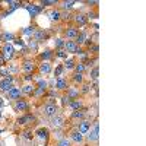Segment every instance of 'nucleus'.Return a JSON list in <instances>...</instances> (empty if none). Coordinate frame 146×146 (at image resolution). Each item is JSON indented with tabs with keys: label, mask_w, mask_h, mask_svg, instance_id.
<instances>
[{
	"label": "nucleus",
	"mask_w": 146,
	"mask_h": 146,
	"mask_svg": "<svg viewBox=\"0 0 146 146\" xmlns=\"http://www.w3.org/2000/svg\"><path fill=\"white\" fill-rule=\"evenodd\" d=\"M64 47H66V50L69 51V53H80V50L78 48V45H76V42H73V41H67V42H64Z\"/></svg>",
	"instance_id": "obj_1"
},
{
	"label": "nucleus",
	"mask_w": 146,
	"mask_h": 146,
	"mask_svg": "<svg viewBox=\"0 0 146 146\" xmlns=\"http://www.w3.org/2000/svg\"><path fill=\"white\" fill-rule=\"evenodd\" d=\"M44 113H45V116H54L56 113H57V105L56 104H47L45 107H44Z\"/></svg>",
	"instance_id": "obj_2"
},
{
	"label": "nucleus",
	"mask_w": 146,
	"mask_h": 146,
	"mask_svg": "<svg viewBox=\"0 0 146 146\" xmlns=\"http://www.w3.org/2000/svg\"><path fill=\"white\" fill-rule=\"evenodd\" d=\"M12 80H13V79L9 76L6 80L0 82V89H1V91H7V92H9V91L12 89Z\"/></svg>",
	"instance_id": "obj_3"
},
{
	"label": "nucleus",
	"mask_w": 146,
	"mask_h": 146,
	"mask_svg": "<svg viewBox=\"0 0 146 146\" xmlns=\"http://www.w3.org/2000/svg\"><path fill=\"white\" fill-rule=\"evenodd\" d=\"M26 7V10L32 15V16H37L39 12H41V6H35V4H26L25 6Z\"/></svg>",
	"instance_id": "obj_4"
},
{
	"label": "nucleus",
	"mask_w": 146,
	"mask_h": 146,
	"mask_svg": "<svg viewBox=\"0 0 146 146\" xmlns=\"http://www.w3.org/2000/svg\"><path fill=\"white\" fill-rule=\"evenodd\" d=\"M34 120H35V117L31 116V114H28V116L20 117V118L18 120V123H19V124H29V123H34Z\"/></svg>",
	"instance_id": "obj_5"
},
{
	"label": "nucleus",
	"mask_w": 146,
	"mask_h": 146,
	"mask_svg": "<svg viewBox=\"0 0 146 146\" xmlns=\"http://www.w3.org/2000/svg\"><path fill=\"white\" fill-rule=\"evenodd\" d=\"M20 92H22V91H20L19 88H12V89L7 92V95H9V98H10V99H16V98H19V97H20Z\"/></svg>",
	"instance_id": "obj_6"
},
{
	"label": "nucleus",
	"mask_w": 146,
	"mask_h": 146,
	"mask_svg": "<svg viewBox=\"0 0 146 146\" xmlns=\"http://www.w3.org/2000/svg\"><path fill=\"white\" fill-rule=\"evenodd\" d=\"M3 53H4V56H3L4 60H6V58H12V57H13V47L7 44V45L3 48Z\"/></svg>",
	"instance_id": "obj_7"
},
{
	"label": "nucleus",
	"mask_w": 146,
	"mask_h": 146,
	"mask_svg": "<svg viewBox=\"0 0 146 146\" xmlns=\"http://www.w3.org/2000/svg\"><path fill=\"white\" fill-rule=\"evenodd\" d=\"M63 123H64V118H63L61 116H58V117H56V118L51 120V126H53V127H61Z\"/></svg>",
	"instance_id": "obj_8"
},
{
	"label": "nucleus",
	"mask_w": 146,
	"mask_h": 146,
	"mask_svg": "<svg viewBox=\"0 0 146 146\" xmlns=\"http://www.w3.org/2000/svg\"><path fill=\"white\" fill-rule=\"evenodd\" d=\"M15 108H16L18 111H25V110H28V104H26L25 101H18V102L15 104Z\"/></svg>",
	"instance_id": "obj_9"
},
{
	"label": "nucleus",
	"mask_w": 146,
	"mask_h": 146,
	"mask_svg": "<svg viewBox=\"0 0 146 146\" xmlns=\"http://www.w3.org/2000/svg\"><path fill=\"white\" fill-rule=\"evenodd\" d=\"M88 137H89V140H98V123H95V129L91 132V135Z\"/></svg>",
	"instance_id": "obj_10"
},
{
	"label": "nucleus",
	"mask_w": 146,
	"mask_h": 146,
	"mask_svg": "<svg viewBox=\"0 0 146 146\" xmlns=\"http://www.w3.org/2000/svg\"><path fill=\"white\" fill-rule=\"evenodd\" d=\"M88 130H89V123H88V121H82V123H80V127H79V133L83 135V133H86Z\"/></svg>",
	"instance_id": "obj_11"
},
{
	"label": "nucleus",
	"mask_w": 146,
	"mask_h": 146,
	"mask_svg": "<svg viewBox=\"0 0 146 146\" xmlns=\"http://www.w3.org/2000/svg\"><path fill=\"white\" fill-rule=\"evenodd\" d=\"M58 89H66L67 88V83H66V80L64 79H61V78H58L57 79V85H56Z\"/></svg>",
	"instance_id": "obj_12"
},
{
	"label": "nucleus",
	"mask_w": 146,
	"mask_h": 146,
	"mask_svg": "<svg viewBox=\"0 0 146 146\" xmlns=\"http://www.w3.org/2000/svg\"><path fill=\"white\" fill-rule=\"evenodd\" d=\"M66 35H67V38H73V37L78 35V29H75V28H69V29L66 31Z\"/></svg>",
	"instance_id": "obj_13"
},
{
	"label": "nucleus",
	"mask_w": 146,
	"mask_h": 146,
	"mask_svg": "<svg viewBox=\"0 0 146 146\" xmlns=\"http://www.w3.org/2000/svg\"><path fill=\"white\" fill-rule=\"evenodd\" d=\"M50 18H51V20H58V19L61 18V15H60L58 10H54V12L50 13Z\"/></svg>",
	"instance_id": "obj_14"
},
{
	"label": "nucleus",
	"mask_w": 146,
	"mask_h": 146,
	"mask_svg": "<svg viewBox=\"0 0 146 146\" xmlns=\"http://www.w3.org/2000/svg\"><path fill=\"white\" fill-rule=\"evenodd\" d=\"M39 69H41V72H42V73H50V72H51V67H50V64H48V63H42Z\"/></svg>",
	"instance_id": "obj_15"
},
{
	"label": "nucleus",
	"mask_w": 146,
	"mask_h": 146,
	"mask_svg": "<svg viewBox=\"0 0 146 146\" xmlns=\"http://www.w3.org/2000/svg\"><path fill=\"white\" fill-rule=\"evenodd\" d=\"M72 140H75V142H80V140H82V133H79V132L72 133Z\"/></svg>",
	"instance_id": "obj_16"
},
{
	"label": "nucleus",
	"mask_w": 146,
	"mask_h": 146,
	"mask_svg": "<svg viewBox=\"0 0 146 146\" xmlns=\"http://www.w3.org/2000/svg\"><path fill=\"white\" fill-rule=\"evenodd\" d=\"M76 22L80 23V25H85L86 23V18L83 15H76Z\"/></svg>",
	"instance_id": "obj_17"
},
{
	"label": "nucleus",
	"mask_w": 146,
	"mask_h": 146,
	"mask_svg": "<svg viewBox=\"0 0 146 146\" xmlns=\"http://www.w3.org/2000/svg\"><path fill=\"white\" fill-rule=\"evenodd\" d=\"M23 69H25V72H32V69H34V64H32L31 61H26V63L23 64Z\"/></svg>",
	"instance_id": "obj_18"
},
{
	"label": "nucleus",
	"mask_w": 146,
	"mask_h": 146,
	"mask_svg": "<svg viewBox=\"0 0 146 146\" xmlns=\"http://www.w3.org/2000/svg\"><path fill=\"white\" fill-rule=\"evenodd\" d=\"M47 135H48V132H47L45 129H41V130H38V136H39L41 139H47Z\"/></svg>",
	"instance_id": "obj_19"
},
{
	"label": "nucleus",
	"mask_w": 146,
	"mask_h": 146,
	"mask_svg": "<svg viewBox=\"0 0 146 146\" xmlns=\"http://www.w3.org/2000/svg\"><path fill=\"white\" fill-rule=\"evenodd\" d=\"M44 37H45V34H44L42 31H37V32H35V38H37V41H41Z\"/></svg>",
	"instance_id": "obj_20"
},
{
	"label": "nucleus",
	"mask_w": 146,
	"mask_h": 146,
	"mask_svg": "<svg viewBox=\"0 0 146 146\" xmlns=\"http://www.w3.org/2000/svg\"><path fill=\"white\" fill-rule=\"evenodd\" d=\"M70 107H72L73 110H79V108L82 107V104H80L79 101H75V102H70Z\"/></svg>",
	"instance_id": "obj_21"
},
{
	"label": "nucleus",
	"mask_w": 146,
	"mask_h": 146,
	"mask_svg": "<svg viewBox=\"0 0 146 146\" xmlns=\"http://www.w3.org/2000/svg\"><path fill=\"white\" fill-rule=\"evenodd\" d=\"M34 32H35V31H34V28H32V26H29V28H25V31H23V34H25V35H32Z\"/></svg>",
	"instance_id": "obj_22"
},
{
	"label": "nucleus",
	"mask_w": 146,
	"mask_h": 146,
	"mask_svg": "<svg viewBox=\"0 0 146 146\" xmlns=\"http://www.w3.org/2000/svg\"><path fill=\"white\" fill-rule=\"evenodd\" d=\"M23 92H25V94H32V92H34V88H32L31 85H26V86L23 88Z\"/></svg>",
	"instance_id": "obj_23"
},
{
	"label": "nucleus",
	"mask_w": 146,
	"mask_h": 146,
	"mask_svg": "<svg viewBox=\"0 0 146 146\" xmlns=\"http://www.w3.org/2000/svg\"><path fill=\"white\" fill-rule=\"evenodd\" d=\"M73 4H75V1H72V0H70V1H64V3H63V7H64V9H70Z\"/></svg>",
	"instance_id": "obj_24"
},
{
	"label": "nucleus",
	"mask_w": 146,
	"mask_h": 146,
	"mask_svg": "<svg viewBox=\"0 0 146 146\" xmlns=\"http://www.w3.org/2000/svg\"><path fill=\"white\" fill-rule=\"evenodd\" d=\"M3 39H4V41H10V39H13V34H9V32H6V34L3 35Z\"/></svg>",
	"instance_id": "obj_25"
},
{
	"label": "nucleus",
	"mask_w": 146,
	"mask_h": 146,
	"mask_svg": "<svg viewBox=\"0 0 146 146\" xmlns=\"http://www.w3.org/2000/svg\"><path fill=\"white\" fill-rule=\"evenodd\" d=\"M64 67H66V69H73V67H75V63H73L72 60H67L66 64H64Z\"/></svg>",
	"instance_id": "obj_26"
},
{
	"label": "nucleus",
	"mask_w": 146,
	"mask_h": 146,
	"mask_svg": "<svg viewBox=\"0 0 146 146\" xmlns=\"http://www.w3.org/2000/svg\"><path fill=\"white\" fill-rule=\"evenodd\" d=\"M72 117H73V118H80V117H83V113H82V111H75V113L72 114Z\"/></svg>",
	"instance_id": "obj_27"
},
{
	"label": "nucleus",
	"mask_w": 146,
	"mask_h": 146,
	"mask_svg": "<svg viewBox=\"0 0 146 146\" xmlns=\"http://www.w3.org/2000/svg\"><path fill=\"white\" fill-rule=\"evenodd\" d=\"M85 39H86V34H85V32H82V34L78 37V42H83Z\"/></svg>",
	"instance_id": "obj_28"
},
{
	"label": "nucleus",
	"mask_w": 146,
	"mask_h": 146,
	"mask_svg": "<svg viewBox=\"0 0 146 146\" xmlns=\"http://www.w3.org/2000/svg\"><path fill=\"white\" fill-rule=\"evenodd\" d=\"M58 146H70V142H69L67 139H63V140H60Z\"/></svg>",
	"instance_id": "obj_29"
},
{
	"label": "nucleus",
	"mask_w": 146,
	"mask_h": 146,
	"mask_svg": "<svg viewBox=\"0 0 146 146\" xmlns=\"http://www.w3.org/2000/svg\"><path fill=\"white\" fill-rule=\"evenodd\" d=\"M73 80H75V82H82V75H80V73H76L75 78H73Z\"/></svg>",
	"instance_id": "obj_30"
},
{
	"label": "nucleus",
	"mask_w": 146,
	"mask_h": 146,
	"mask_svg": "<svg viewBox=\"0 0 146 146\" xmlns=\"http://www.w3.org/2000/svg\"><path fill=\"white\" fill-rule=\"evenodd\" d=\"M57 56H58V57H63V58H64V57H67L66 51H63V50H58V51H57Z\"/></svg>",
	"instance_id": "obj_31"
},
{
	"label": "nucleus",
	"mask_w": 146,
	"mask_h": 146,
	"mask_svg": "<svg viewBox=\"0 0 146 146\" xmlns=\"http://www.w3.org/2000/svg\"><path fill=\"white\" fill-rule=\"evenodd\" d=\"M83 70H85V66H83V64H78V66H76V72H78V73H80V72H83Z\"/></svg>",
	"instance_id": "obj_32"
},
{
	"label": "nucleus",
	"mask_w": 146,
	"mask_h": 146,
	"mask_svg": "<svg viewBox=\"0 0 146 146\" xmlns=\"http://www.w3.org/2000/svg\"><path fill=\"white\" fill-rule=\"evenodd\" d=\"M91 75H92V79H97V78H98V67H95Z\"/></svg>",
	"instance_id": "obj_33"
},
{
	"label": "nucleus",
	"mask_w": 146,
	"mask_h": 146,
	"mask_svg": "<svg viewBox=\"0 0 146 146\" xmlns=\"http://www.w3.org/2000/svg\"><path fill=\"white\" fill-rule=\"evenodd\" d=\"M51 57V53L50 51H44L42 53V58H50Z\"/></svg>",
	"instance_id": "obj_34"
},
{
	"label": "nucleus",
	"mask_w": 146,
	"mask_h": 146,
	"mask_svg": "<svg viewBox=\"0 0 146 146\" xmlns=\"http://www.w3.org/2000/svg\"><path fill=\"white\" fill-rule=\"evenodd\" d=\"M23 137H25V139H32V133H31V132H25V133H23Z\"/></svg>",
	"instance_id": "obj_35"
},
{
	"label": "nucleus",
	"mask_w": 146,
	"mask_h": 146,
	"mask_svg": "<svg viewBox=\"0 0 146 146\" xmlns=\"http://www.w3.org/2000/svg\"><path fill=\"white\" fill-rule=\"evenodd\" d=\"M42 4H44V6H48V4H56V1H54V0H47V1H42Z\"/></svg>",
	"instance_id": "obj_36"
},
{
	"label": "nucleus",
	"mask_w": 146,
	"mask_h": 146,
	"mask_svg": "<svg viewBox=\"0 0 146 146\" xmlns=\"http://www.w3.org/2000/svg\"><path fill=\"white\" fill-rule=\"evenodd\" d=\"M61 72H63V67H61V66H58V67L56 69V75H57V76H60V75H61Z\"/></svg>",
	"instance_id": "obj_37"
},
{
	"label": "nucleus",
	"mask_w": 146,
	"mask_h": 146,
	"mask_svg": "<svg viewBox=\"0 0 146 146\" xmlns=\"http://www.w3.org/2000/svg\"><path fill=\"white\" fill-rule=\"evenodd\" d=\"M63 104H70V98H69V97H64V98H63Z\"/></svg>",
	"instance_id": "obj_38"
},
{
	"label": "nucleus",
	"mask_w": 146,
	"mask_h": 146,
	"mask_svg": "<svg viewBox=\"0 0 146 146\" xmlns=\"http://www.w3.org/2000/svg\"><path fill=\"white\" fill-rule=\"evenodd\" d=\"M56 45H57V47H61V45H64V44H63L61 39H57V41H56Z\"/></svg>",
	"instance_id": "obj_39"
},
{
	"label": "nucleus",
	"mask_w": 146,
	"mask_h": 146,
	"mask_svg": "<svg viewBox=\"0 0 146 146\" xmlns=\"http://www.w3.org/2000/svg\"><path fill=\"white\" fill-rule=\"evenodd\" d=\"M44 91H45V89H41V88H38V91H35V94H37V95H41Z\"/></svg>",
	"instance_id": "obj_40"
},
{
	"label": "nucleus",
	"mask_w": 146,
	"mask_h": 146,
	"mask_svg": "<svg viewBox=\"0 0 146 146\" xmlns=\"http://www.w3.org/2000/svg\"><path fill=\"white\" fill-rule=\"evenodd\" d=\"M4 61H6V60H4V57H3V56H0V67L4 64Z\"/></svg>",
	"instance_id": "obj_41"
},
{
	"label": "nucleus",
	"mask_w": 146,
	"mask_h": 146,
	"mask_svg": "<svg viewBox=\"0 0 146 146\" xmlns=\"http://www.w3.org/2000/svg\"><path fill=\"white\" fill-rule=\"evenodd\" d=\"M89 91V86H83V92H88Z\"/></svg>",
	"instance_id": "obj_42"
},
{
	"label": "nucleus",
	"mask_w": 146,
	"mask_h": 146,
	"mask_svg": "<svg viewBox=\"0 0 146 146\" xmlns=\"http://www.w3.org/2000/svg\"><path fill=\"white\" fill-rule=\"evenodd\" d=\"M0 41H1V37H0Z\"/></svg>",
	"instance_id": "obj_43"
}]
</instances>
